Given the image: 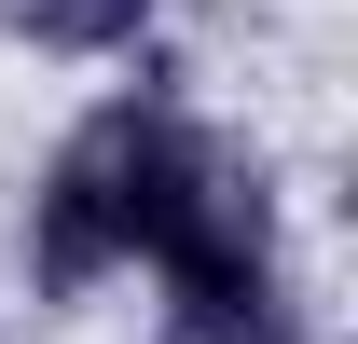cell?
<instances>
[{"instance_id":"3","label":"cell","mask_w":358,"mask_h":344,"mask_svg":"<svg viewBox=\"0 0 358 344\" xmlns=\"http://www.w3.org/2000/svg\"><path fill=\"white\" fill-rule=\"evenodd\" d=\"M14 14V42H42V55H110L152 28V0H0Z\"/></svg>"},{"instance_id":"2","label":"cell","mask_w":358,"mask_h":344,"mask_svg":"<svg viewBox=\"0 0 358 344\" xmlns=\"http://www.w3.org/2000/svg\"><path fill=\"white\" fill-rule=\"evenodd\" d=\"M166 344H303V317H289V275H275V261H221V275H179V303H166Z\"/></svg>"},{"instance_id":"1","label":"cell","mask_w":358,"mask_h":344,"mask_svg":"<svg viewBox=\"0 0 358 344\" xmlns=\"http://www.w3.org/2000/svg\"><path fill=\"white\" fill-rule=\"evenodd\" d=\"M28 261H42V289H96L110 261H152L179 289V275H221V261H275V207L193 110L124 96V110H96L55 152Z\"/></svg>"}]
</instances>
